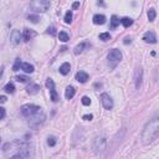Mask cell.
Returning <instances> with one entry per match:
<instances>
[{
    "instance_id": "cell-1",
    "label": "cell",
    "mask_w": 159,
    "mask_h": 159,
    "mask_svg": "<svg viewBox=\"0 0 159 159\" xmlns=\"http://www.w3.org/2000/svg\"><path fill=\"white\" fill-rule=\"evenodd\" d=\"M4 154L10 158H27L30 157L29 144L24 141H14L4 146Z\"/></svg>"
},
{
    "instance_id": "cell-2",
    "label": "cell",
    "mask_w": 159,
    "mask_h": 159,
    "mask_svg": "<svg viewBox=\"0 0 159 159\" xmlns=\"http://www.w3.org/2000/svg\"><path fill=\"white\" fill-rule=\"evenodd\" d=\"M159 135V122L158 119H153L147 126L144 127L143 134H142V139L144 144H151L153 143Z\"/></svg>"
},
{
    "instance_id": "cell-3",
    "label": "cell",
    "mask_w": 159,
    "mask_h": 159,
    "mask_svg": "<svg viewBox=\"0 0 159 159\" xmlns=\"http://www.w3.org/2000/svg\"><path fill=\"white\" fill-rule=\"evenodd\" d=\"M50 8V0H31L30 9L35 13H45Z\"/></svg>"
},
{
    "instance_id": "cell-4",
    "label": "cell",
    "mask_w": 159,
    "mask_h": 159,
    "mask_svg": "<svg viewBox=\"0 0 159 159\" xmlns=\"http://www.w3.org/2000/svg\"><path fill=\"white\" fill-rule=\"evenodd\" d=\"M20 112H21L22 116H25V117H27V118H30V117L35 116L36 113L41 112V108H40L39 106H36V105H30V103H27V105L21 106Z\"/></svg>"
},
{
    "instance_id": "cell-5",
    "label": "cell",
    "mask_w": 159,
    "mask_h": 159,
    "mask_svg": "<svg viewBox=\"0 0 159 159\" xmlns=\"http://www.w3.org/2000/svg\"><path fill=\"white\" fill-rule=\"evenodd\" d=\"M107 60H108V63L109 66L113 68L117 66V63H119V61L122 60V54H121L119 50L117 49H113L109 51V54L107 55Z\"/></svg>"
},
{
    "instance_id": "cell-6",
    "label": "cell",
    "mask_w": 159,
    "mask_h": 159,
    "mask_svg": "<svg viewBox=\"0 0 159 159\" xmlns=\"http://www.w3.org/2000/svg\"><path fill=\"white\" fill-rule=\"evenodd\" d=\"M46 87L50 90V98L52 102H57L59 101V95L55 90V82L52 78H47L46 80Z\"/></svg>"
},
{
    "instance_id": "cell-7",
    "label": "cell",
    "mask_w": 159,
    "mask_h": 159,
    "mask_svg": "<svg viewBox=\"0 0 159 159\" xmlns=\"http://www.w3.org/2000/svg\"><path fill=\"white\" fill-rule=\"evenodd\" d=\"M107 146V141L105 139V137H98L95 139V143H93V149H95L96 153H100V152H103L106 149Z\"/></svg>"
},
{
    "instance_id": "cell-8",
    "label": "cell",
    "mask_w": 159,
    "mask_h": 159,
    "mask_svg": "<svg viewBox=\"0 0 159 159\" xmlns=\"http://www.w3.org/2000/svg\"><path fill=\"white\" fill-rule=\"evenodd\" d=\"M101 102L106 109H112V107H113V101H112V98L107 93H102L101 95Z\"/></svg>"
},
{
    "instance_id": "cell-9",
    "label": "cell",
    "mask_w": 159,
    "mask_h": 159,
    "mask_svg": "<svg viewBox=\"0 0 159 159\" xmlns=\"http://www.w3.org/2000/svg\"><path fill=\"white\" fill-rule=\"evenodd\" d=\"M21 40H22L21 32L19 31V30H13L11 35H10V41H11V44H13V45H19Z\"/></svg>"
},
{
    "instance_id": "cell-10",
    "label": "cell",
    "mask_w": 159,
    "mask_h": 159,
    "mask_svg": "<svg viewBox=\"0 0 159 159\" xmlns=\"http://www.w3.org/2000/svg\"><path fill=\"white\" fill-rule=\"evenodd\" d=\"M143 40L146 41V43H148V44H156L157 43V36H156V34H154L153 31H147L146 34H144V36H143Z\"/></svg>"
},
{
    "instance_id": "cell-11",
    "label": "cell",
    "mask_w": 159,
    "mask_h": 159,
    "mask_svg": "<svg viewBox=\"0 0 159 159\" xmlns=\"http://www.w3.org/2000/svg\"><path fill=\"white\" fill-rule=\"evenodd\" d=\"M22 41H25V43H29V41L32 39V37L36 36V32L32 31L30 29H24V32H22Z\"/></svg>"
},
{
    "instance_id": "cell-12",
    "label": "cell",
    "mask_w": 159,
    "mask_h": 159,
    "mask_svg": "<svg viewBox=\"0 0 159 159\" xmlns=\"http://www.w3.org/2000/svg\"><path fill=\"white\" fill-rule=\"evenodd\" d=\"M90 43H86V41H83V43H81L80 45H77L76 47H75V54L76 55H80V54H82L83 51H85L86 49L90 47Z\"/></svg>"
},
{
    "instance_id": "cell-13",
    "label": "cell",
    "mask_w": 159,
    "mask_h": 159,
    "mask_svg": "<svg viewBox=\"0 0 159 159\" xmlns=\"http://www.w3.org/2000/svg\"><path fill=\"white\" fill-rule=\"evenodd\" d=\"M142 75H143V70L141 67L137 68V71H135V87H137V88H139V86H141Z\"/></svg>"
},
{
    "instance_id": "cell-14",
    "label": "cell",
    "mask_w": 159,
    "mask_h": 159,
    "mask_svg": "<svg viewBox=\"0 0 159 159\" xmlns=\"http://www.w3.org/2000/svg\"><path fill=\"white\" fill-rule=\"evenodd\" d=\"M106 22V16L105 15H100V14H97V15L93 16V24L96 25H103Z\"/></svg>"
},
{
    "instance_id": "cell-15",
    "label": "cell",
    "mask_w": 159,
    "mask_h": 159,
    "mask_svg": "<svg viewBox=\"0 0 159 159\" xmlns=\"http://www.w3.org/2000/svg\"><path fill=\"white\" fill-rule=\"evenodd\" d=\"M76 80L78 82H81V83H85L87 82V80H88V75L86 72H83V71H80L76 73Z\"/></svg>"
},
{
    "instance_id": "cell-16",
    "label": "cell",
    "mask_w": 159,
    "mask_h": 159,
    "mask_svg": "<svg viewBox=\"0 0 159 159\" xmlns=\"http://www.w3.org/2000/svg\"><path fill=\"white\" fill-rule=\"evenodd\" d=\"M70 71H71V65H70L68 62H65L60 66V73L63 75V76L65 75H67Z\"/></svg>"
},
{
    "instance_id": "cell-17",
    "label": "cell",
    "mask_w": 159,
    "mask_h": 159,
    "mask_svg": "<svg viewBox=\"0 0 159 159\" xmlns=\"http://www.w3.org/2000/svg\"><path fill=\"white\" fill-rule=\"evenodd\" d=\"M39 91H40V86L35 85V83H31L27 87V93H30V95H36V93H39Z\"/></svg>"
},
{
    "instance_id": "cell-18",
    "label": "cell",
    "mask_w": 159,
    "mask_h": 159,
    "mask_svg": "<svg viewBox=\"0 0 159 159\" xmlns=\"http://www.w3.org/2000/svg\"><path fill=\"white\" fill-rule=\"evenodd\" d=\"M75 88L72 86H67L66 87V92H65V97L67 98V100H71V98L75 96Z\"/></svg>"
},
{
    "instance_id": "cell-19",
    "label": "cell",
    "mask_w": 159,
    "mask_h": 159,
    "mask_svg": "<svg viewBox=\"0 0 159 159\" xmlns=\"http://www.w3.org/2000/svg\"><path fill=\"white\" fill-rule=\"evenodd\" d=\"M21 70H24V72L26 73H32L34 72V66L30 65L29 62H25V63H21Z\"/></svg>"
},
{
    "instance_id": "cell-20",
    "label": "cell",
    "mask_w": 159,
    "mask_h": 159,
    "mask_svg": "<svg viewBox=\"0 0 159 159\" xmlns=\"http://www.w3.org/2000/svg\"><path fill=\"white\" fill-rule=\"evenodd\" d=\"M118 25H119V19L116 15H112V17H111V29H116Z\"/></svg>"
},
{
    "instance_id": "cell-21",
    "label": "cell",
    "mask_w": 159,
    "mask_h": 159,
    "mask_svg": "<svg viewBox=\"0 0 159 159\" xmlns=\"http://www.w3.org/2000/svg\"><path fill=\"white\" fill-rule=\"evenodd\" d=\"M119 21H121V24H122L124 27H129L130 25L133 24V20L130 17H123L122 20H119Z\"/></svg>"
},
{
    "instance_id": "cell-22",
    "label": "cell",
    "mask_w": 159,
    "mask_h": 159,
    "mask_svg": "<svg viewBox=\"0 0 159 159\" xmlns=\"http://www.w3.org/2000/svg\"><path fill=\"white\" fill-rule=\"evenodd\" d=\"M4 91H5L6 93H10V95H11V93H14V92H15V86H14V83L9 82L8 85L4 87Z\"/></svg>"
},
{
    "instance_id": "cell-23",
    "label": "cell",
    "mask_w": 159,
    "mask_h": 159,
    "mask_svg": "<svg viewBox=\"0 0 159 159\" xmlns=\"http://www.w3.org/2000/svg\"><path fill=\"white\" fill-rule=\"evenodd\" d=\"M156 16H157L156 10H154L153 8L149 9V10H148V19H149V21H154V20H156Z\"/></svg>"
},
{
    "instance_id": "cell-24",
    "label": "cell",
    "mask_w": 159,
    "mask_h": 159,
    "mask_svg": "<svg viewBox=\"0 0 159 159\" xmlns=\"http://www.w3.org/2000/svg\"><path fill=\"white\" fill-rule=\"evenodd\" d=\"M59 39H60V41H62V43H66V41H68V34L67 32H65V31H61L59 34Z\"/></svg>"
},
{
    "instance_id": "cell-25",
    "label": "cell",
    "mask_w": 159,
    "mask_h": 159,
    "mask_svg": "<svg viewBox=\"0 0 159 159\" xmlns=\"http://www.w3.org/2000/svg\"><path fill=\"white\" fill-rule=\"evenodd\" d=\"M100 40H102V41H108V40H111L109 32H103V34H101V35H100Z\"/></svg>"
},
{
    "instance_id": "cell-26",
    "label": "cell",
    "mask_w": 159,
    "mask_h": 159,
    "mask_svg": "<svg viewBox=\"0 0 159 159\" xmlns=\"http://www.w3.org/2000/svg\"><path fill=\"white\" fill-rule=\"evenodd\" d=\"M20 67H21V60L16 59L15 63H14V67H13V71H19V68H20Z\"/></svg>"
},
{
    "instance_id": "cell-27",
    "label": "cell",
    "mask_w": 159,
    "mask_h": 159,
    "mask_svg": "<svg viewBox=\"0 0 159 159\" xmlns=\"http://www.w3.org/2000/svg\"><path fill=\"white\" fill-rule=\"evenodd\" d=\"M71 21H72V13L67 11L66 15H65V22H66V24H70Z\"/></svg>"
},
{
    "instance_id": "cell-28",
    "label": "cell",
    "mask_w": 159,
    "mask_h": 159,
    "mask_svg": "<svg viewBox=\"0 0 159 159\" xmlns=\"http://www.w3.org/2000/svg\"><path fill=\"white\" fill-rule=\"evenodd\" d=\"M27 19H29V21H31V22H34V24H37L39 22V16H36V15H29L27 16Z\"/></svg>"
},
{
    "instance_id": "cell-29",
    "label": "cell",
    "mask_w": 159,
    "mask_h": 159,
    "mask_svg": "<svg viewBox=\"0 0 159 159\" xmlns=\"http://www.w3.org/2000/svg\"><path fill=\"white\" fill-rule=\"evenodd\" d=\"M81 101H82V105H85V106L91 105V100H90V97H87V96H83Z\"/></svg>"
},
{
    "instance_id": "cell-30",
    "label": "cell",
    "mask_w": 159,
    "mask_h": 159,
    "mask_svg": "<svg viewBox=\"0 0 159 159\" xmlns=\"http://www.w3.org/2000/svg\"><path fill=\"white\" fill-rule=\"evenodd\" d=\"M47 144H49L50 147H54L55 144H56V138L52 137V135H51V137H49V138H47Z\"/></svg>"
},
{
    "instance_id": "cell-31",
    "label": "cell",
    "mask_w": 159,
    "mask_h": 159,
    "mask_svg": "<svg viewBox=\"0 0 159 159\" xmlns=\"http://www.w3.org/2000/svg\"><path fill=\"white\" fill-rule=\"evenodd\" d=\"M16 80H17L19 82H27V81H29V77H27V76H24V75H20V76L16 77Z\"/></svg>"
},
{
    "instance_id": "cell-32",
    "label": "cell",
    "mask_w": 159,
    "mask_h": 159,
    "mask_svg": "<svg viewBox=\"0 0 159 159\" xmlns=\"http://www.w3.org/2000/svg\"><path fill=\"white\" fill-rule=\"evenodd\" d=\"M47 32H49V34H51L52 36H55L56 35V29L54 26H51V27H49V29H47Z\"/></svg>"
},
{
    "instance_id": "cell-33",
    "label": "cell",
    "mask_w": 159,
    "mask_h": 159,
    "mask_svg": "<svg viewBox=\"0 0 159 159\" xmlns=\"http://www.w3.org/2000/svg\"><path fill=\"white\" fill-rule=\"evenodd\" d=\"M6 112H5V108H3V107H0V119H3L4 117H5Z\"/></svg>"
},
{
    "instance_id": "cell-34",
    "label": "cell",
    "mask_w": 159,
    "mask_h": 159,
    "mask_svg": "<svg viewBox=\"0 0 159 159\" xmlns=\"http://www.w3.org/2000/svg\"><path fill=\"white\" fill-rule=\"evenodd\" d=\"M82 118L85 119V121H91V119L93 118V116H92V114H85V116L82 117Z\"/></svg>"
},
{
    "instance_id": "cell-35",
    "label": "cell",
    "mask_w": 159,
    "mask_h": 159,
    "mask_svg": "<svg viewBox=\"0 0 159 159\" xmlns=\"http://www.w3.org/2000/svg\"><path fill=\"white\" fill-rule=\"evenodd\" d=\"M6 101H8V98L5 96H0V103H5Z\"/></svg>"
},
{
    "instance_id": "cell-36",
    "label": "cell",
    "mask_w": 159,
    "mask_h": 159,
    "mask_svg": "<svg viewBox=\"0 0 159 159\" xmlns=\"http://www.w3.org/2000/svg\"><path fill=\"white\" fill-rule=\"evenodd\" d=\"M80 6V3L78 1H76V3H73V5H72V9H73V10H76V9Z\"/></svg>"
},
{
    "instance_id": "cell-37",
    "label": "cell",
    "mask_w": 159,
    "mask_h": 159,
    "mask_svg": "<svg viewBox=\"0 0 159 159\" xmlns=\"http://www.w3.org/2000/svg\"><path fill=\"white\" fill-rule=\"evenodd\" d=\"M124 44H130V37H126V39H124Z\"/></svg>"
},
{
    "instance_id": "cell-38",
    "label": "cell",
    "mask_w": 159,
    "mask_h": 159,
    "mask_svg": "<svg viewBox=\"0 0 159 159\" xmlns=\"http://www.w3.org/2000/svg\"><path fill=\"white\" fill-rule=\"evenodd\" d=\"M3 72H4V67L1 66L0 67V78H1V76H3Z\"/></svg>"
},
{
    "instance_id": "cell-39",
    "label": "cell",
    "mask_w": 159,
    "mask_h": 159,
    "mask_svg": "<svg viewBox=\"0 0 159 159\" xmlns=\"http://www.w3.org/2000/svg\"><path fill=\"white\" fill-rule=\"evenodd\" d=\"M98 4H100V5H103V0H98Z\"/></svg>"
}]
</instances>
